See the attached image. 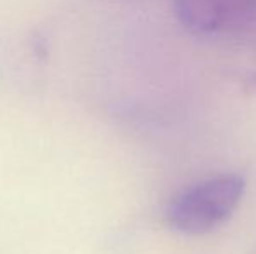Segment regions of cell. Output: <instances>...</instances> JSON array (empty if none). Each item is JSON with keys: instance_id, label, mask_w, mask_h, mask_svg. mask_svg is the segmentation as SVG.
<instances>
[{"instance_id": "1", "label": "cell", "mask_w": 256, "mask_h": 254, "mask_svg": "<svg viewBox=\"0 0 256 254\" xmlns=\"http://www.w3.org/2000/svg\"><path fill=\"white\" fill-rule=\"evenodd\" d=\"M246 181L237 174H223L190 187L166 207V223L183 235H204L222 227L239 207Z\"/></svg>"}, {"instance_id": "3", "label": "cell", "mask_w": 256, "mask_h": 254, "mask_svg": "<svg viewBox=\"0 0 256 254\" xmlns=\"http://www.w3.org/2000/svg\"><path fill=\"white\" fill-rule=\"evenodd\" d=\"M225 30H240L256 23V0H220Z\"/></svg>"}, {"instance_id": "2", "label": "cell", "mask_w": 256, "mask_h": 254, "mask_svg": "<svg viewBox=\"0 0 256 254\" xmlns=\"http://www.w3.org/2000/svg\"><path fill=\"white\" fill-rule=\"evenodd\" d=\"M172 10L180 24L192 33L225 31L220 0H172Z\"/></svg>"}]
</instances>
